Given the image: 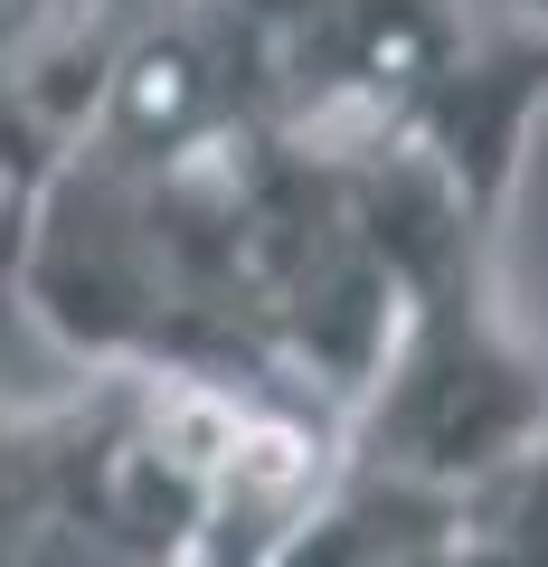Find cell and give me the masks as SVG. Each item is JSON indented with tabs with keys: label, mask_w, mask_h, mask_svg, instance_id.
Masks as SVG:
<instances>
[{
	"label": "cell",
	"mask_w": 548,
	"mask_h": 567,
	"mask_svg": "<svg viewBox=\"0 0 548 567\" xmlns=\"http://www.w3.org/2000/svg\"><path fill=\"white\" fill-rule=\"evenodd\" d=\"M275 567H548V445L464 483L341 464Z\"/></svg>",
	"instance_id": "6da1fadb"
}]
</instances>
